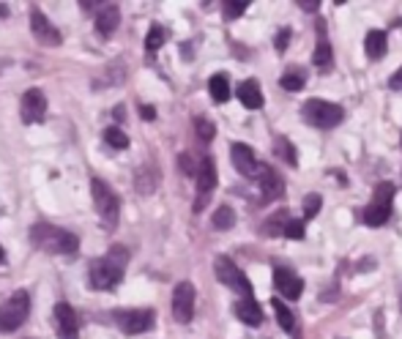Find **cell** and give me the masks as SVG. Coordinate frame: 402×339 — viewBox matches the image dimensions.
Instances as JSON below:
<instances>
[{
	"instance_id": "obj_32",
	"label": "cell",
	"mask_w": 402,
	"mask_h": 339,
	"mask_svg": "<svg viewBox=\"0 0 402 339\" xmlns=\"http://www.w3.org/2000/svg\"><path fill=\"white\" fill-rule=\"evenodd\" d=\"M247 11V3H224V14L233 20V17H238V14H244Z\"/></svg>"
},
{
	"instance_id": "obj_26",
	"label": "cell",
	"mask_w": 402,
	"mask_h": 339,
	"mask_svg": "<svg viewBox=\"0 0 402 339\" xmlns=\"http://www.w3.org/2000/svg\"><path fill=\"white\" fill-rule=\"evenodd\" d=\"M285 236L287 238H304V219H287L285 222Z\"/></svg>"
},
{
	"instance_id": "obj_6",
	"label": "cell",
	"mask_w": 402,
	"mask_h": 339,
	"mask_svg": "<svg viewBox=\"0 0 402 339\" xmlns=\"http://www.w3.org/2000/svg\"><path fill=\"white\" fill-rule=\"evenodd\" d=\"M214 271H217V277L222 284H227L230 290H238V293H244V296H252V284H249V279L244 277V271L230 260V257H217V263H214Z\"/></svg>"
},
{
	"instance_id": "obj_10",
	"label": "cell",
	"mask_w": 402,
	"mask_h": 339,
	"mask_svg": "<svg viewBox=\"0 0 402 339\" xmlns=\"http://www.w3.org/2000/svg\"><path fill=\"white\" fill-rule=\"evenodd\" d=\"M20 115H22L25 124L44 121V115H47V96L38 91V88L28 91L22 96V101H20Z\"/></svg>"
},
{
	"instance_id": "obj_14",
	"label": "cell",
	"mask_w": 402,
	"mask_h": 339,
	"mask_svg": "<svg viewBox=\"0 0 402 339\" xmlns=\"http://www.w3.org/2000/svg\"><path fill=\"white\" fill-rule=\"evenodd\" d=\"M274 284H277V290L287 301H296V298L301 296V290H304L301 277H296V274L287 271V268H277V271H274Z\"/></svg>"
},
{
	"instance_id": "obj_30",
	"label": "cell",
	"mask_w": 402,
	"mask_h": 339,
	"mask_svg": "<svg viewBox=\"0 0 402 339\" xmlns=\"http://www.w3.org/2000/svg\"><path fill=\"white\" fill-rule=\"evenodd\" d=\"M320 205H323L320 194H307V200H304V216H307V219H312V216L320 211Z\"/></svg>"
},
{
	"instance_id": "obj_36",
	"label": "cell",
	"mask_w": 402,
	"mask_h": 339,
	"mask_svg": "<svg viewBox=\"0 0 402 339\" xmlns=\"http://www.w3.org/2000/svg\"><path fill=\"white\" fill-rule=\"evenodd\" d=\"M301 8H307V11H315V8H317V3H307V0H301Z\"/></svg>"
},
{
	"instance_id": "obj_17",
	"label": "cell",
	"mask_w": 402,
	"mask_h": 339,
	"mask_svg": "<svg viewBox=\"0 0 402 339\" xmlns=\"http://www.w3.org/2000/svg\"><path fill=\"white\" fill-rule=\"evenodd\" d=\"M238 99H241V104H244L247 110H260V107H263V91H260L257 80L241 82V85H238Z\"/></svg>"
},
{
	"instance_id": "obj_7",
	"label": "cell",
	"mask_w": 402,
	"mask_h": 339,
	"mask_svg": "<svg viewBox=\"0 0 402 339\" xmlns=\"http://www.w3.org/2000/svg\"><path fill=\"white\" fill-rule=\"evenodd\" d=\"M156 315L151 309H121L115 312V323L124 334H143L154 326Z\"/></svg>"
},
{
	"instance_id": "obj_3",
	"label": "cell",
	"mask_w": 402,
	"mask_h": 339,
	"mask_svg": "<svg viewBox=\"0 0 402 339\" xmlns=\"http://www.w3.org/2000/svg\"><path fill=\"white\" fill-rule=\"evenodd\" d=\"M91 192H93V205L99 211V219L107 230H115L118 227V219H121V200L118 194L110 189V184H104L101 178H93L91 184Z\"/></svg>"
},
{
	"instance_id": "obj_35",
	"label": "cell",
	"mask_w": 402,
	"mask_h": 339,
	"mask_svg": "<svg viewBox=\"0 0 402 339\" xmlns=\"http://www.w3.org/2000/svg\"><path fill=\"white\" fill-rule=\"evenodd\" d=\"M143 118H145V121H154L156 118L154 107H143Z\"/></svg>"
},
{
	"instance_id": "obj_25",
	"label": "cell",
	"mask_w": 402,
	"mask_h": 339,
	"mask_svg": "<svg viewBox=\"0 0 402 339\" xmlns=\"http://www.w3.org/2000/svg\"><path fill=\"white\" fill-rule=\"evenodd\" d=\"M233 224H236L233 208H230V205H222L217 214H214V227H217V230H230Z\"/></svg>"
},
{
	"instance_id": "obj_11",
	"label": "cell",
	"mask_w": 402,
	"mask_h": 339,
	"mask_svg": "<svg viewBox=\"0 0 402 339\" xmlns=\"http://www.w3.org/2000/svg\"><path fill=\"white\" fill-rule=\"evenodd\" d=\"M31 31L38 38V44H44V47H58L61 44V31L38 8H31Z\"/></svg>"
},
{
	"instance_id": "obj_19",
	"label": "cell",
	"mask_w": 402,
	"mask_h": 339,
	"mask_svg": "<svg viewBox=\"0 0 402 339\" xmlns=\"http://www.w3.org/2000/svg\"><path fill=\"white\" fill-rule=\"evenodd\" d=\"M236 315H238L247 326H260V323H263V309H260V304H257L252 296L236 304Z\"/></svg>"
},
{
	"instance_id": "obj_37",
	"label": "cell",
	"mask_w": 402,
	"mask_h": 339,
	"mask_svg": "<svg viewBox=\"0 0 402 339\" xmlns=\"http://www.w3.org/2000/svg\"><path fill=\"white\" fill-rule=\"evenodd\" d=\"M3 257H6V252H3V247H0V263H3Z\"/></svg>"
},
{
	"instance_id": "obj_34",
	"label": "cell",
	"mask_w": 402,
	"mask_h": 339,
	"mask_svg": "<svg viewBox=\"0 0 402 339\" xmlns=\"http://www.w3.org/2000/svg\"><path fill=\"white\" fill-rule=\"evenodd\" d=\"M389 85H392L394 91H402V68H400V71H394V74H392V80H389Z\"/></svg>"
},
{
	"instance_id": "obj_22",
	"label": "cell",
	"mask_w": 402,
	"mask_h": 339,
	"mask_svg": "<svg viewBox=\"0 0 402 339\" xmlns=\"http://www.w3.org/2000/svg\"><path fill=\"white\" fill-rule=\"evenodd\" d=\"M208 91H211V99H214V101L224 104V101L230 99V80H227V74H214V77L208 80Z\"/></svg>"
},
{
	"instance_id": "obj_28",
	"label": "cell",
	"mask_w": 402,
	"mask_h": 339,
	"mask_svg": "<svg viewBox=\"0 0 402 339\" xmlns=\"http://www.w3.org/2000/svg\"><path fill=\"white\" fill-rule=\"evenodd\" d=\"M282 88H285V91H301V88H304V74H296V71H293V74H285V77H282Z\"/></svg>"
},
{
	"instance_id": "obj_24",
	"label": "cell",
	"mask_w": 402,
	"mask_h": 339,
	"mask_svg": "<svg viewBox=\"0 0 402 339\" xmlns=\"http://www.w3.org/2000/svg\"><path fill=\"white\" fill-rule=\"evenodd\" d=\"M104 143L110 145V148H129V137H126V131H121L118 126H110V129H104Z\"/></svg>"
},
{
	"instance_id": "obj_31",
	"label": "cell",
	"mask_w": 402,
	"mask_h": 339,
	"mask_svg": "<svg viewBox=\"0 0 402 339\" xmlns=\"http://www.w3.org/2000/svg\"><path fill=\"white\" fill-rule=\"evenodd\" d=\"M277 148H279V156L287 161V164H296L299 159H296V148L290 145V143H285V140H279L277 143Z\"/></svg>"
},
{
	"instance_id": "obj_20",
	"label": "cell",
	"mask_w": 402,
	"mask_h": 339,
	"mask_svg": "<svg viewBox=\"0 0 402 339\" xmlns=\"http://www.w3.org/2000/svg\"><path fill=\"white\" fill-rule=\"evenodd\" d=\"M271 307H274V312H277V320L279 326L287 331V334H293V337L299 339V326H296V315L290 312V307H285V301H279V298H274L271 301Z\"/></svg>"
},
{
	"instance_id": "obj_1",
	"label": "cell",
	"mask_w": 402,
	"mask_h": 339,
	"mask_svg": "<svg viewBox=\"0 0 402 339\" xmlns=\"http://www.w3.org/2000/svg\"><path fill=\"white\" fill-rule=\"evenodd\" d=\"M31 241L36 249H44L50 254H74L80 241L74 233L61 230L55 224H47V222H38L31 227Z\"/></svg>"
},
{
	"instance_id": "obj_4",
	"label": "cell",
	"mask_w": 402,
	"mask_h": 339,
	"mask_svg": "<svg viewBox=\"0 0 402 339\" xmlns=\"http://www.w3.org/2000/svg\"><path fill=\"white\" fill-rule=\"evenodd\" d=\"M28 312H31V296H28L25 290H17V293L0 307V334L17 331V329L28 320Z\"/></svg>"
},
{
	"instance_id": "obj_27",
	"label": "cell",
	"mask_w": 402,
	"mask_h": 339,
	"mask_svg": "<svg viewBox=\"0 0 402 339\" xmlns=\"http://www.w3.org/2000/svg\"><path fill=\"white\" fill-rule=\"evenodd\" d=\"M161 44H164V31H161L159 25H154V28L148 31V36H145V47H148L151 52H156Z\"/></svg>"
},
{
	"instance_id": "obj_23",
	"label": "cell",
	"mask_w": 402,
	"mask_h": 339,
	"mask_svg": "<svg viewBox=\"0 0 402 339\" xmlns=\"http://www.w3.org/2000/svg\"><path fill=\"white\" fill-rule=\"evenodd\" d=\"M331 63H334V55H331V47H329V41L323 36V28H320V41H317V50H315V66L326 71Z\"/></svg>"
},
{
	"instance_id": "obj_16",
	"label": "cell",
	"mask_w": 402,
	"mask_h": 339,
	"mask_svg": "<svg viewBox=\"0 0 402 339\" xmlns=\"http://www.w3.org/2000/svg\"><path fill=\"white\" fill-rule=\"evenodd\" d=\"M118 25H121V11H118V6H104V8H99V14H96V31L101 33V36H113V33L118 31Z\"/></svg>"
},
{
	"instance_id": "obj_8",
	"label": "cell",
	"mask_w": 402,
	"mask_h": 339,
	"mask_svg": "<svg viewBox=\"0 0 402 339\" xmlns=\"http://www.w3.org/2000/svg\"><path fill=\"white\" fill-rule=\"evenodd\" d=\"M217 186V164L211 156H206L197 167V203H194V211H203L206 203H208V194L214 192Z\"/></svg>"
},
{
	"instance_id": "obj_18",
	"label": "cell",
	"mask_w": 402,
	"mask_h": 339,
	"mask_svg": "<svg viewBox=\"0 0 402 339\" xmlns=\"http://www.w3.org/2000/svg\"><path fill=\"white\" fill-rule=\"evenodd\" d=\"M364 50H367V58H370V61L383 58V55H386V50H389V36H386V31H370L367 33Z\"/></svg>"
},
{
	"instance_id": "obj_29",
	"label": "cell",
	"mask_w": 402,
	"mask_h": 339,
	"mask_svg": "<svg viewBox=\"0 0 402 339\" xmlns=\"http://www.w3.org/2000/svg\"><path fill=\"white\" fill-rule=\"evenodd\" d=\"M194 126H197V134H200V140H214V134H217V129H214V124L211 121H206V118H197L194 121Z\"/></svg>"
},
{
	"instance_id": "obj_2",
	"label": "cell",
	"mask_w": 402,
	"mask_h": 339,
	"mask_svg": "<svg viewBox=\"0 0 402 339\" xmlns=\"http://www.w3.org/2000/svg\"><path fill=\"white\" fill-rule=\"evenodd\" d=\"M126 254L121 249H113L107 257L93 260L91 266V287L93 290H115L124 279Z\"/></svg>"
},
{
	"instance_id": "obj_5",
	"label": "cell",
	"mask_w": 402,
	"mask_h": 339,
	"mask_svg": "<svg viewBox=\"0 0 402 339\" xmlns=\"http://www.w3.org/2000/svg\"><path fill=\"white\" fill-rule=\"evenodd\" d=\"M304 118L317 129H334L342 121V107L326 99H310L304 104Z\"/></svg>"
},
{
	"instance_id": "obj_12",
	"label": "cell",
	"mask_w": 402,
	"mask_h": 339,
	"mask_svg": "<svg viewBox=\"0 0 402 339\" xmlns=\"http://www.w3.org/2000/svg\"><path fill=\"white\" fill-rule=\"evenodd\" d=\"M230 159H233V167L241 173V175H247V178H254V173L260 170V164H257V159H254V151L244 145V143H236L233 148H230Z\"/></svg>"
},
{
	"instance_id": "obj_33",
	"label": "cell",
	"mask_w": 402,
	"mask_h": 339,
	"mask_svg": "<svg viewBox=\"0 0 402 339\" xmlns=\"http://www.w3.org/2000/svg\"><path fill=\"white\" fill-rule=\"evenodd\" d=\"M287 41H290V28H282L277 33V50L279 52H285L287 50Z\"/></svg>"
},
{
	"instance_id": "obj_15",
	"label": "cell",
	"mask_w": 402,
	"mask_h": 339,
	"mask_svg": "<svg viewBox=\"0 0 402 339\" xmlns=\"http://www.w3.org/2000/svg\"><path fill=\"white\" fill-rule=\"evenodd\" d=\"M257 184H260V192L268 197V200H277L285 194V181H282V175H279L277 170H271V167H260L257 170Z\"/></svg>"
},
{
	"instance_id": "obj_9",
	"label": "cell",
	"mask_w": 402,
	"mask_h": 339,
	"mask_svg": "<svg viewBox=\"0 0 402 339\" xmlns=\"http://www.w3.org/2000/svg\"><path fill=\"white\" fill-rule=\"evenodd\" d=\"M173 315L178 323H189L194 317V284L178 282L173 290Z\"/></svg>"
},
{
	"instance_id": "obj_13",
	"label": "cell",
	"mask_w": 402,
	"mask_h": 339,
	"mask_svg": "<svg viewBox=\"0 0 402 339\" xmlns=\"http://www.w3.org/2000/svg\"><path fill=\"white\" fill-rule=\"evenodd\" d=\"M55 320H58V339H80L77 312L69 304H55Z\"/></svg>"
},
{
	"instance_id": "obj_21",
	"label": "cell",
	"mask_w": 402,
	"mask_h": 339,
	"mask_svg": "<svg viewBox=\"0 0 402 339\" xmlns=\"http://www.w3.org/2000/svg\"><path fill=\"white\" fill-rule=\"evenodd\" d=\"M389 216H392V203H378V200H372V205L364 211V222H367L370 227H380V224H386Z\"/></svg>"
}]
</instances>
